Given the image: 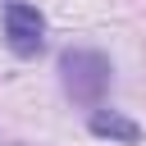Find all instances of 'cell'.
I'll use <instances>...</instances> for the list:
<instances>
[{"instance_id": "obj_1", "label": "cell", "mask_w": 146, "mask_h": 146, "mask_svg": "<svg viewBox=\"0 0 146 146\" xmlns=\"http://www.w3.org/2000/svg\"><path fill=\"white\" fill-rule=\"evenodd\" d=\"M59 78H64V91L78 105H100L105 91H110V59L100 50H64Z\"/></svg>"}, {"instance_id": "obj_3", "label": "cell", "mask_w": 146, "mask_h": 146, "mask_svg": "<svg viewBox=\"0 0 146 146\" xmlns=\"http://www.w3.org/2000/svg\"><path fill=\"white\" fill-rule=\"evenodd\" d=\"M87 128H91L96 137H114V141H137V137H141V128H137L132 119L114 114V110H96V114L87 119Z\"/></svg>"}, {"instance_id": "obj_2", "label": "cell", "mask_w": 146, "mask_h": 146, "mask_svg": "<svg viewBox=\"0 0 146 146\" xmlns=\"http://www.w3.org/2000/svg\"><path fill=\"white\" fill-rule=\"evenodd\" d=\"M5 41H9V50L23 55V59L41 55V46H46V23H41V14H36L32 5H23V0H9V5H5Z\"/></svg>"}]
</instances>
